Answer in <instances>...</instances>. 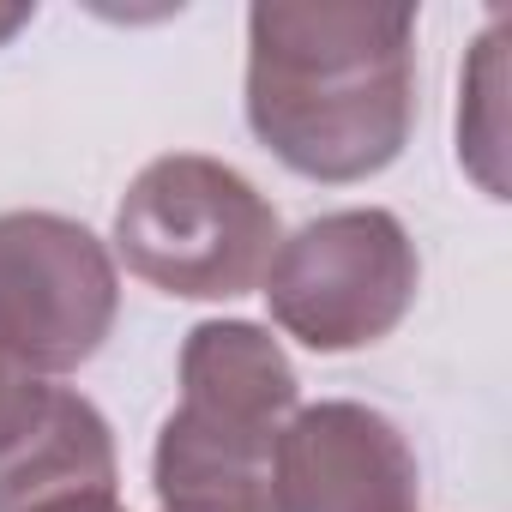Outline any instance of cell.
Listing matches in <instances>:
<instances>
[{"label": "cell", "mask_w": 512, "mask_h": 512, "mask_svg": "<svg viewBox=\"0 0 512 512\" xmlns=\"http://www.w3.org/2000/svg\"><path fill=\"white\" fill-rule=\"evenodd\" d=\"M278 506L284 512H416L422 470L398 422L356 398L302 404L278 434Z\"/></svg>", "instance_id": "8992f818"}, {"label": "cell", "mask_w": 512, "mask_h": 512, "mask_svg": "<svg viewBox=\"0 0 512 512\" xmlns=\"http://www.w3.org/2000/svg\"><path fill=\"white\" fill-rule=\"evenodd\" d=\"M458 163L482 181L488 199H506V19L476 37L458 91Z\"/></svg>", "instance_id": "ba28073f"}, {"label": "cell", "mask_w": 512, "mask_h": 512, "mask_svg": "<svg viewBox=\"0 0 512 512\" xmlns=\"http://www.w3.org/2000/svg\"><path fill=\"white\" fill-rule=\"evenodd\" d=\"M302 410L284 344L253 320H205L181 344V404L157 428V512H284L278 434Z\"/></svg>", "instance_id": "7a4b0ae2"}, {"label": "cell", "mask_w": 512, "mask_h": 512, "mask_svg": "<svg viewBox=\"0 0 512 512\" xmlns=\"http://www.w3.org/2000/svg\"><path fill=\"white\" fill-rule=\"evenodd\" d=\"M247 127L284 169L326 187L392 169L416 127V13L362 0L247 7Z\"/></svg>", "instance_id": "6da1fadb"}, {"label": "cell", "mask_w": 512, "mask_h": 512, "mask_svg": "<svg viewBox=\"0 0 512 512\" xmlns=\"http://www.w3.org/2000/svg\"><path fill=\"white\" fill-rule=\"evenodd\" d=\"M121 314L115 253L61 211H0V350L31 374L85 368Z\"/></svg>", "instance_id": "5b68a950"}, {"label": "cell", "mask_w": 512, "mask_h": 512, "mask_svg": "<svg viewBox=\"0 0 512 512\" xmlns=\"http://www.w3.org/2000/svg\"><path fill=\"white\" fill-rule=\"evenodd\" d=\"M278 241V205L205 151L151 157L115 205V253L127 272L181 302L260 290Z\"/></svg>", "instance_id": "3957f363"}, {"label": "cell", "mask_w": 512, "mask_h": 512, "mask_svg": "<svg viewBox=\"0 0 512 512\" xmlns=\"http://www.w3.org/2000/svg\"><path fill=\"white\" fill-rule=\"evenodd\" d=\"M422 260L416 241L386 205H344L308 217L278 241L260 296L284 338L314 356H344L392 338L416 308Z\"/></svg>", "instance_id": "277c9868"}, {"label": "cell", "mask_w": 512, "mask_h": 512, "mask_svg": "<svg viewBox=\"0 0 512 512\" xmlns=\"http://www.w3.org/2000/svg\"><path fill=\"white\" fill-rule=\"evenodd\" d=\"M49 392H55V386H49L43 374H31L13 350H0V452L19 446V440L31 434V422L43 416Z\"/></svg>", "instance_id": "9c48e42d"}, {"label": "cell", "mask_w": 512, "mask_h": 512, "mask_svg": "<svg viewBox=\"0 0 512 512\" xmlns=\"http://www.w3.org/2000/svg\"><path fill=\"white\" fill-rule=\"evenodd\" d=\"M121 464H115V434L109 416L85 398L55 386L43 416L19 446L0 452V512H31L67 494H115Z\"/></svg>", "instance_id": "52a82bcc"}, {"label": "cell", "mask_w": 512, "mask_h": 512, "mask_svg": "<svg viewBox=\"0 0 512 512\" xmlns=\"http://www.w3.org/2000/svg\"><path fill=\"white\" fill-rule=\"evenodd\" d=\"M31 13H37V7H25V0H19V7H0V43H7L19 25H31Z\"/></svg>", "instance_id": "8fae6325"}, {"label": "cell", "mask_w": 512, "mask_h": 512, "mask_svg": "<svg viewBox=\"0 0 512 512\" xmlns=\"http://www.w3.org/2000/svg\"><path fill=\"white\" fill-rule=\"evenodd\" d=\"M31 512H127L115 494H67V500H49V506H31Z\"/></svg>", "instance_id": "30bf717a"}]
</instances>
